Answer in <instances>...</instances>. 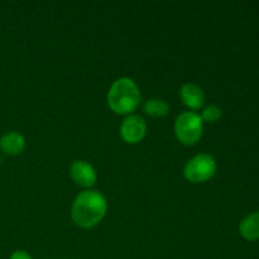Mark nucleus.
<instances>
[{"label": "nucleus", "instance_id": "f257e3e1", "mask_svg": "<svg viewBox=\"0 0 259 259\" xmlns=\"http://www.w3.org/2000/svg\"><path fill=\"white\" fill-rule=\"evenodd\" d=\"M108 204L99 191H83L78 194L72 206V219L78 227H95L105 215Z\"/></svg>", "mask_w": 259, "mask_h": 259}, {"label": "nucleus", "instance_id": "f03ea898", "mask_svg": "<svg viewBox=\"0 0 259 259\" xmlns=\"http://www.w3.org/2000/svg\"><path fill=\"white\" fill-rule=\"evenodd\" d=\"M141 101V93L132 78L121 77L111 85L108 94V104L116 114H128L136 110Z\"/></svg>", "mask_w": 259, "mask_h": 259}, {"label": "nucleus", "instance_id": "7ed1b4c3", "mask_svg": "<svg viewBox=\"0 0 259 259\" xmlns=\"http://www.w3.org/2000/svg\"><path fill=\"white\" fill-rule=\"evenodd\" d=\"M176 137L186 146L195 144L202 136V119L199 114L186 111L177 116L175 123Z\"/></svg>", "mask_w": 259, "mask_h": 259}, {"label": "nucleus", "instance_id": "20e7f679", "mask_svg": "<svg viewBox=\"0 0 259 259\" xmlns=\"http://www.w3.org/2000/svg\"><path fill=\"white\" fill-rule=\"evenodd\" d=\"M217 172V162L210 154H197L190 159L184 169L185 177L191 182H204Z\"/></svg>", "mask_w": 259, "mask_h": 259}, {"label": "nucleus", "instance_id": "39448f33", "mask_svg": "<svg viewBox=\"0 0 259 259\" xmlns=\"http://www.w3.org/2000/svg\"><path fill=\"white\" fill-rule=\"evenodd\" d=\"M147 132V124L144 119L139 115H129L121 123L120 134L121 138L126 143H138L143 139Z\"/></svg>", "mask_w": 259, "mask_h": 259}, {"label": "nucleus", "instance_id": "423d86ee", "mask_svg": "<svg viewBox=\"0 0 259 259\" xmlns=\"http://www.w3.org/2000/svg\"><path fill=\"white\" fill-rule=\"evenodd\" d=\"M70 175L73 181L83 187H91L95 185L96 172L90 163L85 161H75L71 164Z\"/></svg>", "mask_w": 259, "mask_h": 259}, {"label": "nucleus", "instance_id": "0eeeda50", "mask_svg": "<svg viewBox=\"0 0 259 259\" xmlns=\"http://www.w3.org/2000/svg\"><path fill=\"white\" fill-rule=\"evenodd\" d=\"M180 96L185 105L191 109L201 108L205 103L204 91L195 83H185L180 90Z\"/></svg>", "mask_w": 259, "mask_h": 259}, {"label": "nucleus", "instance_id": "6e6552de", "mask_svg": "<svg viewBox=\"0 0 259 259\" xmlns=\"http://www.w3.org/2000/svg\"><path fill=\"white\" fill-rule=\"evenodd\" d=\"M0 147L7 154H19L25 147L24 137L17 132H10L2 138Z\"/></svg>", "mask_w": 259, "mask_h": 259}, {"label": "nucleus", "instance_id": "1a4fd4ad", "mask_svg": "<svg viewBox=\"0 0 259 259\" xmlns=\"http://www.w3.org/2000/svg\"><path fill=\"white\" fill-rule=\"evenodd\" d=\"M239 232L247 240L259 239V211L249 214L240 222Z\"/></svg>", "mask_w": 259, "mask_h": 259}, {"label": "nucleus", "instance_id": "9d476101", "mask_svg": "<svg viewBox=\"0 0 259 259\" xmlns=\"http://www.w3.org/2000/svg\"><path fill=\"white\" fill-rule=\"evenodd\" d=\"M169 110V106L166 101L159 100V99H151L144 104V111L148 115L158 118V116H164Z\"/></svg>", "mask_w": 259, "mask_h": 259}, {"label": "nucleus", "instance_id": "9b49d317", "mask_svg": "<svg viewBox=\"0 0 259 259\" xmlns=\"http://www.w3.org/2000/svg\"><path fill=\"white\" fill-rule=\"evenodd\" d=\"M200 116H201L202 120L209 121V123H214V121H217L218 119L222 116V109L217 105H210L202 111V114Z\"/></svg>", "mask_w": 259, "mask_h": 259}, {"label": "nucleus", "instance_id": "f8f14e48", "mask_svg": "<svg viewBox=\"0 0 259 259\" xmlns=\"http://www.w3.org/2000/svg\"><path fill=\"white\" fill-rule=\"evenodd\" d=\"M10 259H32V257L24 250H17L10 255Z\"/></svg>", "mask_w": 259, "mask_h": 259}]
</instances>
